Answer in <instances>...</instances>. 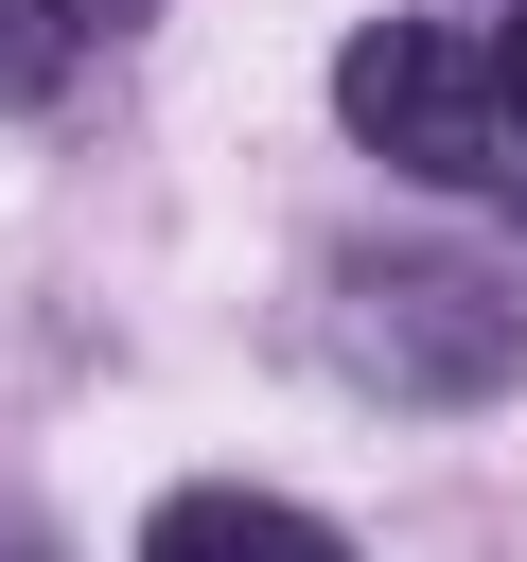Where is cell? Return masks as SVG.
Returning <instances> with one entry per match:
<instances>
[{"instance_id":"obj_6","label":"cell","mask_w":527,"mask_h":562,"mask_svg":"<svg viewBox=\"0 0 527 562\" xmlns=\"http://www.w3.org/2000/svg\"><path fill=\"white\" fill-rule=\"evenodd\" d=\"M53 18H70V35H123V18H158V0H53Z\"/></svg>"},{"instance_id":"obj_7","label":"cell","mask_w":527,"mask_h":562,"mask_svg":"<svg viewBox=\"0 0 527 562\" xmlns=\"http://www.w3.org/2000/svg\"><path fill=\"white\" fill-rule=\"evenodd\" d=\"M0 562H53V544H18V527H0Z\"/></svg>"},{"instance_id":"obj_3","label":"cell","mask_w":527,"mask_h":562,"mask_svg":"<svg viewBox=\"0 0 527 562\" xmlns=\"http://www.w3.org/2000/svg\"><path fill=\"white\" fill-rule=\"evenodd\" d=\"M141 562H351V544L316 509H281V492H158Z\"/></svg>"},{"instance_id":"obj_4","label":"cell","mask_w":527,"mask_h":562,"mask_svg":"<svg viewBox=\"0 0 527 562\" xmlns=\"http://www.w3.org/2000/svg\"><path fill=\"white\" fill-rule=\"evenodd\" d=\"M70 88V18L53 0H0V105H53Z\"/></svg>"},{"instance_id":"obj_1","label":"cell","mask_w":527,"mask_h":562,"mask_svg":"<svg viewBox=\"0 0 527 562\" xmlns=\"http://www.w3.org/2000/svg\"><path fill=\"white\" fill-rule=\"evenodd\" d=\"M334 351H351V386H386V404H492V386H527V299H509L492 263L369 246V263L334 281Z\"/></svg>"},{"instance_id":"obj_5","label":"cell","mask_w":527,"mask_h":562,"mask_svg":"<svg viewBox=\"0 0 527 562\" xmlns=\"http://www.w3.org/2000/svg\"><path fill=\"white\" fill-rule=\"evenodd\" d=\"M492 105H509V158H527V0L492 18Z\"/></svg>"},{"instance_id":"obj_2","label":"cell","mask_w":527,"mask_h":562,"mask_svg":"<svg viewBox=\"0 0 527 562\" xmlns=\"http://www.w3.org/2000/svg\"><path fill=\"white\" fill-rule=\"evenodd\" d=\"M334 123H351L386 176H422V193H492V176H509L492 53H474V35H439V18H369V35L334 53Z\"/></svg>"}]
</instances>
